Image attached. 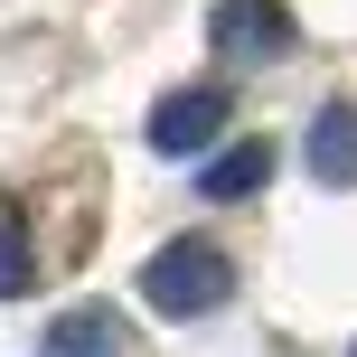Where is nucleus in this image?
Returning a JSON list of instances; mask_svg holds the SVG:
<instances>
[{
  "instance_id": "f257e3e1",
  "label": "nucleus",
  "mask_w": 357,
  "mask_h": 357,
  "mask_svg": "<svg viewBox=\"0 0 357 357\" xmlns=\"http://www.w3.org/2000/svg\"><path fill=\"white\" fill-rule=\"evenodd\" d=\"M226 291H235V264L207 245V235H169V245L142 264V301L160 310V320H207Z\"/></svg>"
},
{
  "instance_id": "423d86ee",
  "label": "nucleus",
  "mask_w": 357,
  "mask_h": 357,
  "mask_svg": "<svg viewBox=\"0 0 357 357\" xmlns=\"http://www.w3.org/2000/svg\"><path fill=\"white\" fill-rule=\"evenodd\" d=\"M38 357H123V320H113V310H66V320L38 339Z\"/></svg>"
},
{
  "instance_id": "20e7f679",
  "label": "nucleus",
  "mask_w": 357,
  "mask_h": 357,
  "mask_svg": "<svg viewBox=\"0 0 357 357\" xmlns=\"http://www.w3.org/2000/svg\"><path fill=\"white\" fill-rule=\"evenodd\" d=\"M301 160H310L320 188H357V104H320V113H310Z\"/></svg>"
},
{
  "instance_id": "f03ea898",
  "label": "nucleus",
  "mask_w": 357,
  "mask_h": 357,
  "mask_svg": "<svg viewBox=\"0 0 357 357\" xmlns=\"http://www.w3.org/2000/svg\"><path fill=\"white\" fill-rule=\"evenodd\" d=\"M216 132H226V85H178L151 104V151L160 160H197Z\"/></svg>"
},
{
  "instance_id": "7ed1b4c3",
  "label": "nucleus",
  "mask_w": 357,
  "mask_h": 357,
  "mask_svg": "<svg viewBox=\"0 0 357 357\" xmlns=\"http://www.w3.org/2000/svg\"><path fill=\"white\" fill-rule=\"evenodd\" d=\"M207 38L235 56V66H264V56L291 47V10H282V0H216V10H207Z\"/></svg>"
},
{
  "instance_id": "39448f33",
  "label": "nucleus",
  "mask_w": 357,
  "mask_h": 357,
  "mask_svg": "<svg viewBox=\"0 0 357 357\" xmlns=\"http://www.w3.org/2000/svg\"><path fill=\"white\" fill-rule=\"evenodd\" d=\"M264 178H273V142H235V151H216V160L197 169V188L226 207V197H254Z\"/></svg>"
},
{
  "instance_id": "0eeeda50",
  "label": "nucleus",
  "mask_w": 357,
  "mask_h": 357,
  "mask_svg": "<svg viewBox=\"0 0 357 357\" xmlns=\"http://www.w3.org/2000/svg\"><path fill=\"white\" fill-rule=\"evenodd\" d=\"M10 291H29V226H19V207H0V301Z\"/></svg>"
}]
</instances>
